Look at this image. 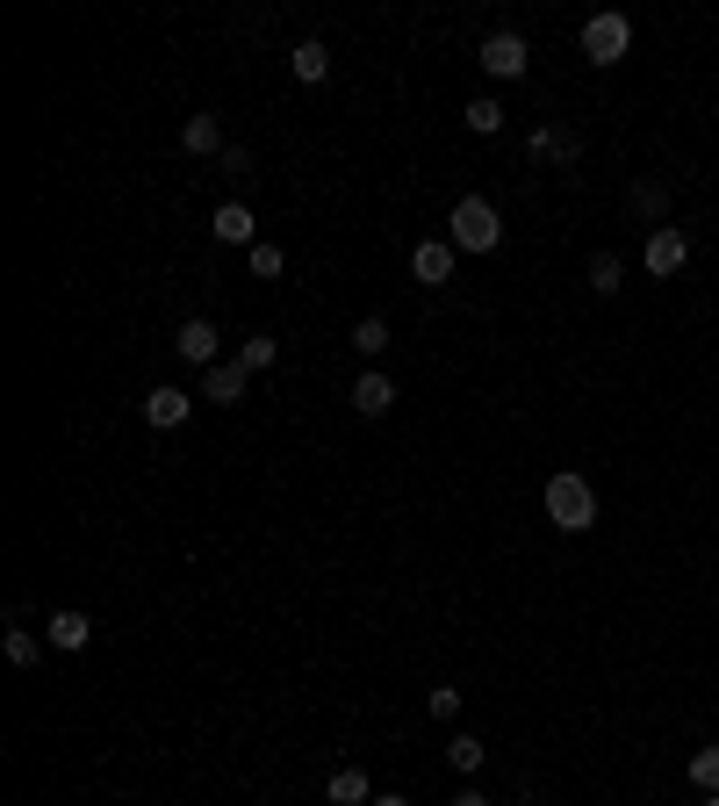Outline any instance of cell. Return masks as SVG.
<instances>
[{"instance_id":"cell-1","label":"cell","mask_w":719,"mask_h":806,"mask_svg":"<svg viewBox=\"0 0 719 806\" xmlns=\"http://www.w3.org/2000/svg\"><path fill=\"white\" fill-rule=\"evenodd\" d=\"M447 238H453V252H497L503 246L497 202H489V195H461V202H453V217H447Z\"/></svg>"},{"instance_id":"cell-2","label":"cell","mask_w":719,"mask_h":806,"mask_svg":"<svg viewBox=\"0 0 719 806\" xmlns=\"http://www.w3.org/2000/svg\"><path fill=\"white\" fill-rule=\"evenodd\" d=\"M547 519H555L561 534H590V526H598V490H590L576 468H561V476L547 482Z\"/></svg>"},{"instance_id":"cell-3","label":"cell","mask_w":719,"mask_h":806,"mask_svg":"<svg viewBox=\"0 0 719 806\" xmlns=\"http://www.w3.org/2000/svg\"><path fill=\"white\" fill-rule=\"evenodd\" d=\"M626 51H633V22H626L619 8H605V14H590V22H583V58H590V66H619Z\"/></svg>"},{"instance_id":"cell-4","label":"cell","mask_w":719,"mask_h":806,"mask_svg":"<svg viewBox=\"0 0 719 806\" xmlns=\"http://www.w3.org/2000/svg\"><path fill=\"white\" fill-rule=\"evenodd\" d=\"M526 66H532V51H526V37H518V29L482 37V72H489V80H526Z\"/></svg>"},{"instance_id":"cell-5","label":"cell","mask_w":719,"mask_h":806,"mask_svg":"<svg viewBox=\"0 0 719 806\" xmlns=\"http://www.w3.org/2000/svg\"><path fill=\"white\" fill-rule=\"evenodd\" d=\"M691 267V238L677 231V223H662V231H648V273L655 281H669V273Z\"/></svg>"},{"instance_id":"cell-6","label":"cell","mask_w":719,"mask_h":806,"mask_svg":"<svg viewBox=\"0 0 719 806\" xmlns=\"http://www.w3.org/2000/svg\"><path fill=\"white\" fill-rule=\"evenodd\" d=\"M173 354H180V360H194V368H217V360H223L217 325H209V317H188V325L173 331Z\"/></svg>"},{"instance_id":"cell-7","label":"cell","mask_w":719,"mask_h":806,"mask_svg":"<svg viewBox=\"0 0 719 806\" xmlns=\"http://www.w3.org/2000/svg\"><path fill=\"white\" fill-rule=\"evenodd\" d=\"M410 273H418L425 288H447L453 281V238H425V246L410 252Z\"/></svg>"},{"instance_id":"cell-8","label":"cell","mask_w":719,"mask_h":806,"mask_svg":"<svg viewBox=\"0 0 719 806\" xmlns=\"http://www.w3.org/2000/svg\"><path fill=\"white\" fill-rule=\"evenodd\" d=\"M188 410H194V397H188V389L159 382V389L144 397V425H159V432H173V425H188Z\"/></svg>"},{"instance_id":"cell-9","label":"cell","mask_w":719,"mask_h":806,"mask_svg":"<svg viewBox=\"0 0 719 806\" xmlns=\"http://www.w3.org/2000/svg\"><path fill=\"white\" fill-rule=\"evenodd\" d=\"M244 382H252V375H244L238 360H217V368H202V397H209V404H244Z\"/></svg>"},{"instance_id":"cell-10","label":"cell","mask_w":719,"mask_h":806,"mask_svg":"<svg viewBox=\"0 0 719 806\" xmlns=\"http://www.w3.org/2000/svg\"><path fill=\"white\" fill-rule=\"evenodd\" d=\"M389 404H396V382L381 368H367L353 382V410H360V418H389Z\"/></svg>"},{"instance_id":"cell-11","label":"cell","mask_w":719,"mask_h":806,"mask_svg":"<svg viewBox=\"0 0 719 806\" xmlns=\"http://www.w3.org/2000/svg\"><path fill=\"white\" fill-rule=\"evenodd\" d=\"M288 72H296V80H302V87H317V80H331V51H324V43H317V37H302V43H296V51H288Z\"/></svg>"},{"instance_id":"cell-12","label":"cell","mask_w":719,"mask_h":806,"mask_svg":"<svg viewBox=\"0 0 719 806\" xmlns=\"http://www.w3.org/2000/svg\"><path fill=\"white\" fill-rule=\"evenodd\" d=\"M180 145H188L194 159H217V151H231V145H223V123H217V116H188V123H180Z\"/></svg>"},{"instance_id":"cell-13","label":"cell","mask_w":719,"mask_h":806,"mask_svg":"<svg viewBox=\"0 0 719 806\" xmlns=\"http://www.w3.org/2000/svg\"><path fill=\"white\" fill-rule=\"evenodd\" d=\"M324 793H331V806H367V799H375V785H367V770H360V764H339Z\"/></svg>"},{"instance_id":"cell-14","label":"cell","mask_w":719,"mask_h":806,"mask_svg":"<svg viewBox=\"0 0 719 806\" xmlns=\"http://www.w3.org/2000/svg\"><path fill=\"white\" fill-rule=\"evenodd\" d=\"M217 246H244V252L259 246V238H252V209H244V202H223L217 209Z\"/></svg>"},{"instance_id":"cell-15","label":"cell","mask_w":719,"mask_h":806,"mask_svg":"<svg viewBox=\"0 0 719 806\" xmlns=\"http://www.w3.org/2000/svg\"><path fill=\"white\" fill-rule=\"evenodd\" d=\"M87 641H94V627H87V613H58V619H51V648H66V656H80Z\"/></svg>"},{"instance_id":"cell-16","label":"cell","mask_w":719,"mask_h":806,"mask_svg":"<svg viewBox=\"0 0 719 806\" xmlns=\"http://www.w3.org/2000/svg\"><path fill=\"white\" fill-rule=\"evenodd\" d=\"M633 209L662 231V223H669V188H662V180H633Z\"/></svg>"},{"instance_id":"cell-17","label":"cell","mask_w":719,"mask_h":806,"mask_svg":"<svg viewBox=\"0 0 719 806\" xmlns=\"http://www.w3.org/2000/svg\"><path fill=\"white\" fill-rule=\"evenodd\" d=\"M353 354L360 360H381V354H389V317H360V325H353Z\"/></svg>"},{"instance_id":"cell-18","label":"cell","mask_w":719,"mask_h":806,"mask_svg":"<svg viewBox=\"0 0 719 806\" xmlns=\"http://www.w3.org/2000/svg\"><path fill=\"white\" fill-rule=\"evenodd\" d=\"M273 360H281V346H273V331H259V339H244V346H238V368H244V375H267Z\"/></svg>"},{"instance_id":"cell-19","label":"cell","mask_w":719,"mask_h":806,"mask_svg":"<svg viewBox=\"0 0 719 806\" xmlns=\"http://www.w3.org/2000/svg\"><path fill=\"white\" fill-rule=\"evenodd\" d=\"M461 116H468V130H476V137H497V130H503V101H497V94H476Z\"/></svg>"},{"instance_id":"cell-20","label":"cell","mask_w":719,"mask_h":806,"mask_svg":"<svg viewBox=\"0 0 719 806\" xmlns=\"http://www.w3.org/2000/svg\"><path fill=\"white\" fill-rule=\"evenodd\" d=\"M590 288H598V296H619L626 288V260L619 252H598V260H590Z\"/></svg>"},{"instance_id":"cell-21","label":"cell","mask_w":719,"mask_h":806,"mask_svg":"<svg viewBox=\"0 0 719 806\" xmlns=\"http://www.w3.org/2000/svg\"><path fill=\"white\" fill-rule=\"evenodd\" d=\"M691 785H698V793H706V799L719 793V742H706V749L691 756Z\"/></svg>"},{"instance_id":"cell-22","label":"cell","mask_w":719,"mask_h":806,"mask_svg":"<svg viewBox=\"0 0 719 806\" xmlns=\"http://www.w3.org/2000/svg\"><path fill=\"white\" fill-rule=\"evenodd\" d=\"M532 151H540V159H561V166H569V159H576V137H569V130H532Z\"/></svg>"},{"instance_id":"cell-23","label":"cell","mask_w":719,"mask_h":806,"mask_svg":"<svg viewBox=\"0 0 719 806\" xmlns=\"http://www.w3.org/2000/svg\"><path fill=\"white\" fill-rule=\"evenodd\" d=\"M252 273H259V281H281V273H288V252L259 238V246H252Z\"/></svg>"},{"instance_id":"cell-24","label":"cell","mask_w":719,"mask_h":806,"mask_svg":"<svg viewBox=\"0 0 719 806\" xmlns=\"http://www.w3.org/2000/svg\"><path fill=\"white\" fill-rule=\"evenodd\" d=\"M482 756H489V749H482L476 735H453V742H447V764H453V770H482Z\"/></svg>"},{"instance_id":"cell-25","label":"cell","mask_w":719,"mask_h":806,"mask_svg":"<svg viewBox=\"0 0 719 806\" xmlns=\"http://www.w3.org/2000/svg\"><path fill=\"white\" fill-rule=\"evenodd\" d=\"M37 656H43V648H37V634L8 627V663H14V670H37Z\"/></svg>"},{"instance_id":"cell-26","label":"cell","mask_w":719,"mask_h":806,"mask_svg":"<svg viewBox=\"0 0 719 806\" xmlns=\"http://www.w3.org/2000/svg\"><path fill=\"white\" fill-rule=\"evenodd\" d=\"M425 713H432V720H453V713H461V691H453V684H439V691H425Z\"/></svg>"},{"instance_id":"cell-27","label":"cell","mask_w":719,"mask_h":806,"mask_svg":"<svg viewBox=\"0 0 719 806\" xmlns=\"http://www.w3.org/2000/svg\"><path fill=\"white\" fill-rule=\"evenodd\" d=\"M447 806H489V793H453Z\"/></svg>"},{"instance_id":"cell-28","label":"cell","mask_w":719,"mask_h":806,"mask_svg":"<svg viewBox=\"0 0 719 806\" xmlns=\"http://www.w3.org/2000/svg\"><path fill=\"white\" fill-rule=\"evenodd\" d=\"M367 806H410V799H403V793H375Z\"/></svg>"},{"instance_id":"cell-29","label":"cell","mask_w":719,"mask_h":806,"mask_svg":"<svg viewBox=\"0 0 719 806\" xmlns=\"http://www.w3.org/2000/svg\"><path fill=\"white\" fill-rule=\"evenodd\" d=\"M706 806H719V793H712V799H706Z\"/></svg>"}]
</instances>
